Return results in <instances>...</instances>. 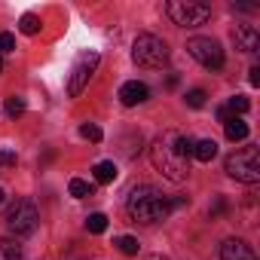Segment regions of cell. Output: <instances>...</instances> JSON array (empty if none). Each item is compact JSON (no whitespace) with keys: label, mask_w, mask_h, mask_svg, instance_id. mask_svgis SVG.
I'll list each match as a JSON object with an SVG mask.
<instances>
[{"label":"cell","mask_w":260,"mask_h":260,"mask_svg":"<svg viewBox=\"0 0 260 260\" xmlns=\"http://www.w3.org/2000/svg\"><path fill=\"white\" fill-rule=\"evenodd\" d=\"M193 144H196V141L187 138V135H181V132H162V135L153 141V147H150V162H153V169H156L162 178L175 181V184L187 181Z\"/></svg>","instance_id":"cell-1"},{"label":"cell","mask_w":260,"mask_h":260,"mask_svg":"<svg viewBox=\"0 0 260 260\" xmlns=\"http://www.w3.org/2000/svg\"><path fill=\"white\" fill-rule=\"evenodd\" d=\"M125 211L138 223H159V220H166L172 214V202H169V196L162 190H156L150 184H141V187H135L128 193Z\"/></svg>","instance_id":"cell-2"},{"label":"cell","mask_w":260,"mask_h":260,"mask_svg":"<svg viewBox=\"0 0 260 260\" xmlns=\"http://www.w3.org/2000/svg\"><path fill=\"white\" fill-rule=\"evenodd\" d=\"M223 169L230 178L242 181V184H257L260 181V150L257 147H242V150H233L226 159H223Z\"/></svg>","instance_id":"cell-3"},{"label":"cell","mask_w":260,"mask_h":260,"mask_svg":"<svg viewBox=\"0 0 260 260\" xmlns=\"http://www.w3.org/2000/svg\"><path fill=\"white\" fill-rule=\"evenodd\" d=\"M132 58L141 68H162L169 61V43L156 34H138L132 43Z\"/></svg>","instance_id":"cell-4"},{"label":"cell","mask_w":260,"mask_h":260,"mask_svg":"<svg viewBox=\"0 0 260 260\" xmlns=\"http://www.w3.org/2000/svg\"><path fill=\"white\" fill-rule=\"evenodd\" d=\"M166 13L178 28H199L211 19V7L199 4V0H169Z\"/></svg>","instance_id":"cell-5"},{"label":"cell","mask_w":260,"mask_h":260,"mask_svg":"<svg viewBox=\"0 0 260 260\" xmlns=\"http://www.w3.org/2000/svg\"><path fill=\"white\" fill-rule=\"evenodd\" d=\"M37 220H40V211L31 199H16L10 205V214H7V230L19 239V236H31L37 230Z\"/></svg>","instance_id":"cell-6"},{"label":"cell","mask_w":260,"mask_h":260,"mask_svg":"<svg viewBox=\"0 0 260 260\" xmlns=\"http://www.w3.org/2000/svg\"><path fill=\"white\" fill-rule=\"evenodd\" d=\"M187 52H190V58H196L202 68H208V71H220L223 68V49H220V43L217 40H211V37H190L187 40Z\"/></svg>","instance_id":"cell-7"},{"label":"cell","mask_w":260,"mask_h":260,"mask_svg":"<svg viewBox=\"0 0 260 260\" xmlns=\"http://www.w3.org/2000/svg\"><path fill=\"white\" fill-rule=\"evenodd\" d=\"M95 68H98V52H83V55L77 58V64H74V71H71V77H68V95H71V98H77V95L86 89V83L92 80Z\"/></svg>","instance_id":"cell-8"},{"label":"cell","mask_w":260,"mask_h":260,"mask_svg":"<svg viewBox=\"0 0 260 260\" xmlns=\"http://www.w3.org/2000/svg\"><path fill=\"white\" fill-rule=\"evenodd\" d=\"M233 43H236L239 52H257L260 34H257L254 25H236V28H233Z\"/></svg>","instance_id":"cell-9"},{"label":"cell","mask_w":260,"mask_h":260,"mask_svg":"<svg viewBox=\"0 0 260 260\" xmlns=\"http://www.w3.org/2000/svg\"><path fill=\"white\" fill-rule=\"evenodd\" d=\"M220 260H257L245 239H226L220 245Z\"/></svg>","instance_id":"cell-10"},{"label":"cell","mask_w":260,"mask_h":260,"mask_svg":"<svg viewBox=\"0 0 260 260\" xmlns=\"http://www.w3.org/2000/svg\"><path fill=\"white\" fill-rule=\"evenodd\" d=\"M147 98H150V89H147L144 83H138V80H132V83H122V89H119V101H122L125 107L144 104Z\"/></svg>","instance_id":"cell-11"},{"label":"cell","mask_w":260,"mask_h":260,"mask_svg":"<svg viewBox=\"0 0 260 260\" xmlns=\"http://www.w3.org/2000/svg\"><path fill=\"white\" fill-rule=\"evenodd\" d=\"M223 132H226L230 141H245L251 128H248V122H245L242 116H230V119L223 122Z\"/></svg>","instance_id":"cell-12"},{"label":"cell","mask_w":260,"mask_h":260,"mask_svg":"<svg viewBox=\"0 0 260 260\" xmlns=\"http://www.w3.org/2000/svg\"><path fill=\"white\" fill-rule=\"evenodd\" d=\"M193 156H196L199 162H211V159L217 156V141H211V138L196 141V144H193Z\"/></svg>","instance_id":"cell-13"},{"label":"cell","mask_w":260,"mask_h":260,"mask_svg":"<svg viewBox=\"0 0 260 260\" xmlns=\"http://www.w3.org/2000/svg\"><path fill=\"white\" fill-rule=\"evenodd\" d=\"M0 260H22V245L13 239H0Z\"/></svg>","instance_id":"cell-14"},{"label":"cell","mask_w":260,"mask_h":260,"mask_svg":"<svg viewBox=\"0 0 260 260\" xmlns=\"http://www.w3.org/2000/svg\"><path fill=\"white\" fill-rule=\"evenodd\" d=\"M113 245H116L125 257H135V254L141 251V245H138V239H135V236H119V239H113Z\"/></svg>","instance_id":"cell-15"},{"label":"cell","mask_w":260,"mask_h":260,"mask_svg":"<svg viewBox=\"0 0 260 260\" xmlns=\"http://www.w3.org/2000/svg\"><path fill=\"white\" fill-rule=\"evenodd\" d=\"M95 181H98V184L116 181V166H113V162H98V166H95Z\"/></svg>","instance_id":"cell-16"},{"label":"cell","mask_w":260,"mask_h":260,"mask_svg":"<svg viewBox=\"0 0 260 260\" xmlns=\"http://www.w3.org/2000/svg\"><path fill=\"white\" fill-rule=\"evenodd\" d=\"M68 193H71L74 199H86V196H92V193H95V187H92V184H86V181H80V178H74V181L68 184Z\"/></svg>","instance_id":"cell-17"},{"label":"cell","mask_w":260,"mask_h":260,"mask_svg":"<svg viewBox=\"0 0 260 260\" xmlns=\"http://www.w3.org/2000/svg\"><path fill=\"white\" fill-rule=\"evenodd\" d=\"M25 107H28V104H25V98H19V95H10V98H7V104H4L7 116H13V119H16V116H22V113H25Z\"/></svg>","instance_id":"cell-18"},{"label":"cell","mask_w":260,"mask_h":260,"mask_svg":"<svg viewBox=\"0 0 260 260\" xmlns=\"http://www.w3.org/2000/svg\"><path fill=\"white\" fill-rule=\"evenodd\" d=\"M86 230H89V233H95V236H101V233L107 230V217H104L101 211L89 214V217H86Z\"/></svg>","instance_id":"cell-19"},{"label":"cell","mask_w":260,"mask_h":260,"mask_svg":"<svg viewBox=\"0 0 260 260\" xmlns=\"http://www.w3.org/2000/svg\"><path fill=\"white\" fill-rule=\"evenodd\" d=\"M80 135H83L86 141H92V144H98V141L104 138V132H101L95 122H83V125H80Z\"/></svg>","instance_id":"cell-20"},{"label":"cell","mask_w":260,"mask_h":260,"mask_svg":"<svg viewBox=\"0 0 260 260\" xmlns=\"http://www.w3.org/2000/svg\"><path fill=\"white\" fill-rule=\"evenodd\" d=\"M19 31H22V34H28V37H34V34L40 31V19H37V16H31V13H28V16H22Z\"/></svg>","instance_id":"cell-21"},{"label":"cell","mask_w":260,"mask_h":260,"mask_svg":"<svg viewBox=\"0 0 260 260\" xmlns=\"http://www.w3.org/2000/svg\"><path fill=\"white\" fill-rule=\"evenodd\" d=\"M184 101H187V107L199 110V107H205V92H202V89H190V92L184 95Z\"/></svg>","instance_id":"cell-22"},{"label":"cell","mask_w":260,"mask_h":260,"mask_svg":"<svg viewBox=\"0 0 260 260\" xmlns=\"http://www.w3.org/2000/svg\"><path fill=\"white\" fill-rule=\"evenodd\" d=\"M226 107H230V113H248V107H251V101H248L245 95H233Z\"/></svg>","instance_id":"cell-23"},{"label":"cell","mask_w":260,"mask_h":260,"mask_svg":"<svg viewBox=\"0 0 260 260\" xmlns=\"http://www.w3.org/2000/svg\"><path fill=\"white\" fill-rule=\"evenodd\" d=\"M226 211H230V202H226L223 196H217V199H214V205L208 208V214H211V220H217V217H223Z\"/></svg>","instance_id":"cell-24"},{"label":"cell","mask_w":260,"mask_h":260,"mask_svg":"<svg viewBox=\"0 0 260 260\" xmlns=\"http://www.w3.org/2000/svg\"><path fill=\"white\" fill-rule=\"evenodd\" d=\"M7 52H16V37L0 31V55H7Z\"/></svg>","instance_id":"cell-25"},{"label":"cell","mask_w":260,"mask_h":260,"mask_svg":"<svg viewBox=\"0 0 260 260\" xmlns=\"http://www.w3.org/2000/svg\"><path fill=\"white\" fill-rule=\"evenodd\" d=\"M0 166H16V150L0 147Z\"/></svg>","instance_id":"cell-26"},{"label":"cell","mask_w":260,"mask_h":260,"mask_svg":"<svg viewBox=\"0 0 260 260\" xmlns=\"http://www.w3.org/2000/svg\"><path fill=\"white\" fill-rule=\"evenodd\" d=\"M248 80H251V86H260V68H251L248 71Z\"/></svg>","instance_id":"cell-27"},{"label":"cell","mask_w":260,"mask_h":260,"mask_svg":"<svg viewBox=\"0 0 260 260\" xmlns=\"http://www.w3.org/2000/svg\"><path fill=\"white\" fill-rule=\"evenodd\" d=\"M230 116H233V113H230V107H226V104H223V107H217V119H220V122H226Z\"/></svg>","instance_id":"cell-28"},{"label":"cell","mask_w":260,"mask_h":260,"mask_svg":"<svg viewBox=\"0 0 260 260\" xmlns=\"http://www.w3.org/2000/svg\"><path fill=\"white\" fill-rule=\"evenodd\" d=\"M4 199H7V193H4V190H0V205H4Z\"/></svg>","instance_id":"cell-29"},{"label":"cell","mask_w":260,"mask_h":260,"mask_svg":"<svg viewBox=\"0 0 260 260\" xmlns=\"http://www.w3.org/2000/svg\"><path fill=\"white\" fill-rule=\"evenodd\" d=\"M0 74H4V58H0Z\"/></svg>","instance_id":"cell-30"},{"label":"cell","mask_w":260,"mask_h":260,"mask_svg":"<svg viewBox=\"0 0 260 260\" xmlns=\"http://www.w3.org/2000/svg\"><path fill=\"white\" fill-rule=\"evenodd\" d=\"M153 260H166V257H153Z\"/></svg>","instance_id":"cell-31"}]
</instances>
